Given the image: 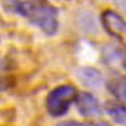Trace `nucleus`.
Returning a JSON list of instances; mask_svg holds the SVG:
<instances>
[{
  "label": "nucleus",
  "instance_id": "nucleus-3",
  "mask_svg": "<svg viewBox=\"0 0 126 126\" xmlns=\"http://www.w3.org/2000/svg\"><path fill=\"white\" fill-rule=\"evenodd\" d=\"M76 106H78L79 114L87 118V119H96V118H99L103 114V108H101L99 99H97L94 94L87 93V91L78 93Z\"/></svg>",
  "mask_w": 126,
  "mask_h": 126
},
{
  "label": "nucleus",
  "instance_id": "nucleus-1",
  "mask_svg": "<svg viewBox=\"0 0 126 126\" xmlns=\"http://www.w3.org/2000/svg\"><path fill=\"white\" fill-rule=\"evenodd\" d=\"M3 7L19 14L20 17L27 19L39 30H42L47 37L56 35L59 30V14L57 9L47 0H5Z\"/></svg>",
  "mask_w": 126,
  "mask_h": 126
},
{
  "label": "nucleus",
  "instance_id": "nucleus-4",
  "mask_svg": "<svg viewBox=\"0 0 126 126\" xmlns=\"http://www.w3.org/2000/svg\"><path fill=\"white\" fill-rule=\"evenodd\" d=\"M101 24L111 37L123 39L126 35V20L118 14L116 10H104L101 14Z\"/></svg>",
  "mask_w": 126,
  "mask_h": 126
},
{
  "label": "nucleus",
  "instance_id": "nucleus-2",
  "mask_svg": "<svg viewBox=\"0 0 126 126\" xmlns=\"http://www.w3.org/2000/svg\"><path fill=\"white\" fill-rule=\"evenodd\" d=\"M76 97H78V89L72 84H61L52 91H49L46 97V109L52 118L66 116L72 103H76Z\"/></svg>",
  "mask_w": 126,
  "mask_h": 126
},
{
  "label": "nucleus",
  "instance_id": "nucleus-5",
  "mask_svg": "<svg viewBox=\"0 0 126 126\" xmlns=\"http://www.w3.org/2000/svg\"><path fill=\"white\" fill-rule=\"evenodd\" d=\"M78 79L82 86L89 87V89H101V87L106 84L104 81V76L99 69L94 67H81L78 69Z\"/></svg>",
  "mask_w": 126,
  "mask_h": 126
},
{
  "label": "nucleus",
  "instance_id": "nucleus-9",
  "mask_svg": "<svg viewBox=\"0 0 126 126\" xmlns=\"http://www.w3.org/2000/svg\"><path fill=\"white\" fill-rule=\"evenodd\" d=\"M116 5L123 10V12H126V0H116Z\"/></svg>",
  "mask_w": 126,
  "mask_h": 126
},
{
  "label": "nucleus",
  "instance_id": "nucleus-8",
  "mask_svg": "<svg viewBox=\"0 0 126 126\" xmlns=\"http://www.w3.org/2000/svg\"><path fill=\"white\" fill-rule=\"evenodd\" d=\"M57 126H89L86 123H79V121H64V123H59Z\"/></svg>",
  "mask_w": 126,
  "mask_h": 126
},
{
  "label": "nucleus",
  "instance_id": "nucleus-7",
  "mask_svg": "<svg viewBox=\"0 0 126 126\" xmlns=\"http://www.w3.org/2000/svg\"><path fill=\"white\" fill-rule=\"evenodd\" d=\"M106 113H108V116L111 118L116 125L126 126V106L109 103V104H106Z\"/></svg>",
  "mask_w": 126,
  "mask_h": 126
},
{
  "label": "nucleus",
  "instance_id": "nucleus-6",
  "mask_svg": "<svg viewBox=\"0 0 126 126\" xmlns=\"http://www.w3.org/2000/svg\"><path fill=\"white\" fill-rule=\"evenodd\" d=\"M106 87L119 103H126V76L113 74L106 81Z\"/></svg>",
  "mask_w": 126,
  "mask_h": 126
},
{
  "label": "nucleus",
  "instance_id": "nucleus-10",
  "mask_svg": "<svg viewBox=\"0 0 126 126\" xmlns=\"http://www.w3.org/2000/svg\"><path fill=\"white\" fill-rule=\"evenodd\" d=\"M93 126H111V125H108V123H96V125H93Z\"/></svg>",
  "mask_w": 126,
  "mask_h": 126
}]
</instances>
